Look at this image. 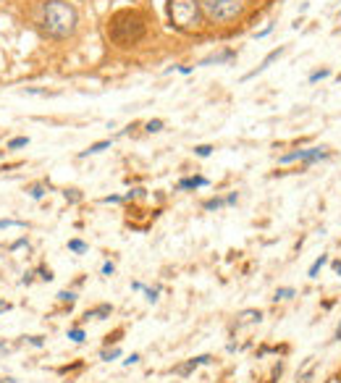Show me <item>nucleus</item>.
<instances>
[{
  "label": "nucleus",
  "mask_w": 341,
  "mask_h": 383,
  "mask_svg": "<svg viewBox=\"0 0 341 383\" xmlns=\"http://www.w3.org/2000/svg\"><path fill=\"white\" fill-rule=\"evenodd\" d=\"M77 11L66 0H48L42 5V29L55 40H63L77 32Z\"/></svg>",
  "instance_id": "obj_1"
},
{
  "label": "nucleus",
  "mask_w": 341,
  "mask_h": 383,
  "mask_svg": "<svg viewBox=\"0 0 341 383\" xmlns=\"http://www.w3.org/2000/svg\"><path fill=\"white\" fill-rule=\"evenodd\" d=\"M108 34L118 48H131L145 37V21L136 11H118L108 21Z\"/></svg>",
  "instance_id": "obj_2"
},
{
  "label": "nucleus",
  "mask_w": 341,
  "mask_h": 383,
  "mask_svg": "<svg viewBox=\"0 0 341 383\" xmlns=\"http://www.w3.org/2000/svg\"><path fill=\"white\" fill-rule=\"evenodd\" d=\"M171 27L179 32H194L202 27V5L200 0H168Z\"/></svg>",
  "instance_id": "obj_3"
},
{
  "label": "nucleus",
  "mask_w": 341,
  "mask_h": 383,
  "mask_svg": "<svg viewBox=\"0 0 341 383\" xmlns=\"http://www.w3.org/2000/svg\"><path fill=\"white\" fill-rule=\"evenodd\" d=\"M202 13L213 21H231L244 11L247 0H200Z\"/></svg>",
  "instance_id": "obj_4"
},
{
  "label": "nucleus",
  "mask_w": 341,
  "mask_h": 383,
  "mask_svg": "<svg viewBox=\"0 0 341 383\" xmlns=\"http://www.w3.org/2000/svg\"><path fill=\"white\" fill-rule=\"evenodd\" d=\"M328 158V150L325 147H307V150H294V152H286V155L278 158V163H294V160H299V163H315V160H323Z\"/></svg>",
  "instance_id": "obj_5"
},
{
  "label": "nucleus",
  "mask_w": 341,
  "mask_h": 383,
  "mask_svg": "<svg viewBox=\"0 0 341 383\" xmlns=\"http://www.w3.org/2000/svg\"><path fill=\"white\" fill-rule=\"evenodd\" d=\"M213 362V357L210 355H200V357H192V359H186L184 365H179V367H173V373L181 375V378H186V375H192L200 365H210Z\"/></svg>",
  "instance_id": "obj_6"
},
{
  "label": "nucleus",
  "mask_w": 341,
  "mask_h": 383,
  "mask_svg": "<svg viewBox=\"0 0 341 383\" xmlns=\"http://www.w3.org/2000/svg\"><path fill=\"white\" fill-rule=\"evenodd\" d=\"M284 53H286V48H276V50H273V53H268V55H265V58H262V63H260V66H257V68H255V71H249V74H244V76H241V82H249V79H255V76H257V74H262V71H265V68H268V66L273 63V60H278V58H281V55H284Z\"/></svg>",
  "instance_id": "obj_7"
},
{
  "label": "nucleus",
  "mask_w": 341,
  "mask_h": 383,
  "mask_svg": "<svg viewBox=\"0 0 341 383\" xmlns=\"http://www.w3.org/2000/svg\"><path fill=\"white\" fill-rule=\"evenodd\" d=\"M236 58V50H223V53H213V55L202 58L200 66H213V63H231Z\"/></svg>",
  "instance_id": "obj_8"
},
{
  "label": "nucleus",
  "mask_w": 341,
  "mask_h": 383,
  "mask_svg": "<svg viewBox=\"0 0 341 383\" xmlns=\"http://www.w3.org/2000/svg\"><path fill=\"white\" fill-rule=\"evenodd\" d=\"M208 179L205 176H189V179H181L176 184V189H200V187H208Z\"/></svg>",
  "instance_id": "obj_9"
},
{
  "label": "nucleus",
  "mask_w": 341,
  "mask_h": 383,
  "mask_svg": "<svg viewBox=\"0 0 341 383\" xmlns=\"http://www.w3.org/2000/svg\"><path fill=\"white\" fill-rule=\"evenodd\" d=\"M110 312H113V307L110 304H97V307H92V310H87L84 312V318L89 320H105V318H110Z\"/></svg>",
  "instance_id": "obj_10"
},
{
  "label": "nucleus",
  "mask_w": 341,
  "mask_h": 383,
  "mask_svg": "<svg viewBox=\"0 0 341 383\" xmlns=\"http://www.w3.org/2000/svg\"><path fill=\"white\" fill-rule=\"evenodd\" d=\"M262 320V312L260 310H244L236 320V326H247V323H260Z\"/></svg>",
  "instance_id": "obj_11"
},
{
  "label": "nucleus",
  "mask_w": 341,
  "mask_h": 383,
  "mask_svg": "<svg viewBox=\"0 0 341 383\" xmlns=\"http://www.w3.org/2000/svg\"><path fill=\"white\" fill-rule=\"evenodd\" d=\"M110 147V139H103V142H95V144H89V147L84 152H79V158H89V155H100L103 150H108Z\"/></svg>",
  "instance_id": "obj_12"
},
{
  "label": "nucleus",
  "mask_w": 341,
  "mask_h": 383,
  "mask_svg": "<svg viewBox=\"0 0 341 383\" xmlns=\"http://www.w3.org/2000/svg\"><path fill=\"white\" fill-rule=\"evenodd\" d=\"M325 263H328V255H320V257H317L315 263L310 265V271H307V275H310V278H317V273H320V268H323Z\"/></svg>",
  "instance_id": "obj_13"
},
{
  "label": "nucleus",
  "mask_w": 341,
  "mask_h": 383,
  "mask_svg": "<svg viewBox=\"0 0 341 383\" xmlns=\"http://www.w3.org/2000/svg\"><path fill=\"white\" fill-rule=\"evenodd\" d=\"M68 249H71V252H77V255H84V252H87L89 247H87V244L81 242V239H71V242H68Z\"/></svg>",
  "instance_id": "obj_14"
},
{
  "label": "nucleus",
  "mask_w": 341,
  "mask_h": 383,
  "mask_svg": "<svg viewBox=\"0 0 341 383\" xmlns=\"http://www.w3.org/2000/svg\"><path fill=\"white\" fill-rule=\"evenodd\" d=\"M29 194H32V200H42V197L48 194V187H45V184H34V187L29 189Z\"/></svg>",
  "instance_id": "obj_15"
},
{
  "label": "nucleus",
  "mask_w": 341,
  "mask_h": 383,
  "mask_svg": "<svg viewBox=\"0 0 341 383\" xmlns=\"http://www.w3.org/2000/svg\"><path fill=\"white\" fill-rule=\"evenodd\" d=\"M26 144H29V137H13L5 147H8V150H19V147H26Z\"/></svg>",
  "instance_id": "obj_16"
},
{
  "label": "nucleus",
  "mask_w": 341,
  "mask_h": 383,
  "mask_svg": "<svg viewBox=\"0 0 341 383\" xmlns=\"http://www.w3.org/2000/svg\"><path fill=\"white\" fill-rule=\"evenodd\" d=\"M328 76H331V68H320V71H313V74H310V84H315V82H320V79H328Z\"/></svg>",
  "instance_id": "obj_17"
},
{
  "label": "nucleus",
  "mask_w": 341,
  "mask_h": 383,
  "mask_svg": "<svg viewBox=\"0 0 341 383\" xmlns=\"http://www.w3.org/2000/svg\"><path fill=\"white\" fill-rule=\"evenodd\" d=\"M24 220H13V218H0V228H24Z\"/></svg>",
  "instance_id": "obj_18"
},
{
  "label": "nucleus",
  "mask_w": 341,
  "mask_h": 383,
  "mask_svg": "<svg viewBox=\"0 0 341 383\" xmlns=\"http://www.w3.org/2000/svg\"><path fill=\"white\" fill-rule=\"evenodd\" d=\"M291 297H294V289L291 286H281V289H278V292H276V297H273V300H291Z\"/></svg>",
  "instance_id": "obj_19"
},
{
  "label": "nucleus",
  "mask_w": 341,
  "mask_h": 383,
  "mask_svg": "<svg viewBox=\"0 0 341 383\" xmlns=\"http://www.w3.org/2000/svg\"><path fill=\"white\" fill-rule=\"evenodd\" d=\"M223 205H226L223 197H213V200L205 202V210H218V208H223Z\"/></svg>",
  "instance_id": "obj_20"
},
{
  "label": "nucleus",
  "mask_w": 341,
  "mask_h": 383,
  "mask_svg": "<svg viewBox=\"0 0 341 383\" xmlns=\"http://www.w3.org/2000/svg\"><path fill=\"white\" fill-rule=\"evenodd\" d=\"M100 357L105 359V362H110V359H118V357H121V349H118V347H113V349H105Z\"/></svg>",
  "instance_id": "obj_21"
},
{
  "label": "nucleus",
  "mask_w": 341,
  "mask_h": 383,
  "mask_svg": "<svg viewBox=\"0 0 341 383\" xmlns=\"http://www.w3.org/2000/svg\"><path fill=\"white\" fill-rule=\"evenodd\" d=\"M210 152H213L210 144H197V147H194V155L197 158H210Z\"/></svg>",
  "instance_id": "obj_22"
},
{
  "label": "nucleus",
  "mask_w": 341,
  "mask_h": 383,
  "mask_svg": "<svg viewBox=\"0 0 341 383\" xmlns=\"http://www.w3.org/2000/svg\"><path fill=\"white\" fill-rule=\"evenodd\" d=\"M68 339L77 341V344H81V341L87 339V336H84V331H81V328H71V331H68Z\"/></svg>",
  "instance_id": "obj_23"
},
{
  "label": "nucleus",
  "mask_w": 341,
  "mask_h": 383,
  "mask_svg": "<svg viewBox=\"0 0 341 383\" xmlns=\"http://www.w3.org/2000/svg\"><path fill=\"white\" fill-rule=\"evenodd\" d=\"M145 129H147L150 134H157V132L163 129V121H160V118H153V121H147V126H145Z\"/></svg>",
  "instance_id": "obj_24"
},
{
  "label": "nucleus",
  "mask_w": 341,
  "mask_h": 383,
  "mask_svg": "<svg viewBox=\"0 0 341 383\" xmlns=\"http://www.w3.org/2000/svg\"><path fill=\"white\" fill-rule=\"evenodd\" d=\"M37 275H40V281H52V271H50V268H45V265L37 268Z\"/></svg>",
  "instance_id": "obj_25"
},
{
  "label": "nucleus",
  "mask_w": 341,
  "mask_h": 383,
  "mask_svg": "<svg viewBox=\"0 0 341 383\" xmlns=\"http://www.w3.org/2000/svg\"><path fill=\"white\" fill-rule=\"evenodd\" d=\"M58 300L71 304V302H77V294H74V292H58Z\"/></svg>",
  "instance_id": "obj_26"
},
{
  "label": "nucleus",
  "mask_w": 341,
  "mask_h": 383,
  "mask_svg": "<svg viewBox=\"0 0 341 383\" xmlns=\"http://www.w3.org/2000/svg\"><path fill=\"white\" fill-rule=\"evenodd\" d=\"M145 294H147V302H157V294H160V289H145Z\"/></svg>",
  "instance_id": "obj_27"
},
{
  "label": "nucleus",
  "mask_w": 341,
  "mask_h": 383,
  "mask_svg": "<svg viewBox=\"0 0 341 383\" xmlns=\"http://www.w3.org/2000/svg\"><path fill=\"white\" fill-rule=\"evenodd\" d=\"M66 200H68V202H79V200H81V194H79L77 189H68V192H66Z\"/></svg>",
  "instance_id": "obj_28"
},
{
  "label": "nucleus",
  "mask_w": 341,
  "mask_h": 383,
  "mask_svg": "<svg viewBox=\"0 0 341 383\" xmlns=\"http://www.w3.org/2000/svg\"><path fill=\"white\" fill-rule=\"evenodd\" d=\"M116 273V265L113 263H103V275H113Z\"/></svg>",
  "instance_id": "obj_29"
},
{
  "label": "nucleus",
  "mask_w": 341,
  "mask_h": 383,
  "mask_svg": "<svg viewBox=\"0 0 341 383\" xmlns=\"http://www.w3.org/2000/svg\"><path fill=\"white\" fill-rule=\"evenodd\" d=\"M21 247H29V242H26V239H19V242H13V244H11V252H16V249H21Z\"/></svg>",
  "instance_id": "obj_30"
},
{
  "label": "nucleus",
  "mask_w": 341,
  "mask_h": 383,
  "mask_svg": "<svg viewBox=\"0 0 341 383\" xmlns=\"http://www.w3.org/2000/svg\"><path fill=\"white\" fill-rule=\"evenodd\" d=\"M136 362H139V355H136V352H134V355H129L126 359H124V365L129 367V365H136Z\"/></svg>",
  "instance_id": "obj_31"
},
{
  "label": "nucleus",
  "mask_w": 341,
  "mask_h": 383,
  "mask_svg": "<svg viewBox=\"0 0 341 383\" xmlns=\"http://www.w3.org/2000/svg\"><path fill=\"white\" fill-rule=\"evenodd\" d=\"M103 202H113V205H116V202H124V197H118V194H110V197H103Z\"/></svg>",
  "instance_id": "obj_32"
},
{
  "label": "nucleus",
  "mask_w": 341,
  "mask_h": 383,
  "mask_svg": "<svg viewBox=\"0 0 341 383\" xmlns=\"http://www.w3.org/2000/svg\"><path fill=\"white\" fill-rule=\"evenodd\" d=\"M29 344H32V347H42V336H29Z\"/></svg>",
  "instance_id": "obj_33"
},
{
  "label": "nucleus",
  "mask_w": 341,
  "mask_h": 383,
  "mask_svg": "<svg viewBox=\"0 0 341 383\" xmlns=\"http://www.w3.org/2000/svg\"><path fill=\"white\" fill-rule=\"evenodd\" d=\"M239 200V194H236V192H231V194L229 197H226V205H234V202H236Z\"/></svg>",
  "instance_id": "obj_34"
},
{
  "label": "nucleus",
  "mask_w": 341,
  "mask_h": 383,
  "mask_svg": "<svg viewBox=\"0 0 341 383\" xmlns=\"http://www.w3.org/2000/svg\"><path fill=\"white\" fill-rule=\"evenodd\" d=\"M11 310V304L8 302H3V300H0V315H3V312H8Z\"/></svg>",
  "instance_id": "obj_35"
},
{
  "label": "nucleus",
  "mask_w": 341,
  "mask_h": 383,
  "mask_svg": "<svg viewBox=\"0 0 341 383\" xmlns=\"http://www.w3.org/2000/svg\"><path fill=\"white\" fill-rule=\"evenodd\" d=\"M331 268H333V271H336V273L341 275V260H333V263H331Z\"/></svg>",
  "instance_id": "obj_36"
},
{
  "label": "nucleus",
  "mask_w": 341,
  "mask_h": 383,
  "mask_svg": "<svg viewBox=\"0 0 341 383\" xmlns=\"http://www.w3.org/2000/svg\"><path fill=\"white\" fill-rule=\"evenodd\" d=\"M310 378H313V370H310V373H305V375H302V378H299V383H310Z\"/></svg>",
  "instance_id": "obj_37"
},
{
  "label": "nucleus",
  "mask_w": 341,
  "mask_h": 383,
  "mask_svg": "<svg viewBox=\"0 0 341 383\" xmlns=\"http://www.w3.org/2000/svg\"><path fill=\"white\" fill-rule=\"evenodd\" d=\"M131 289H134V292H145V286H142L139 281H134V283H131Z\"/></svg>",
  "instance_id": "obj_38"
},
{
  "label": "nucleus",
  "mask_w": 341,
  "mask_h": 383,
  "mask_svg": "<svg viewBox=\"0 0 341 383\" xmlns=\"http://www.w3.org/2000/svg\"><path fill=\"white\" fill-rule=\"evenodd\" d=\"M270 29H273V27H265L262 32H257V40H260V37H265V34H270Z\"/></svg>",
  "instance_id": "obj_39"
},
{
  "label": "nucleus",
  "mask_w": 341,
  "mask_h": 383,
  "mask_svg": "<svg viewBox=\"0 0 341 383\" xmlns=\"http://www.w3.org/2000/svg\"><path fill=\"white\" fill-rule=\"evenodd\" d=\"M32 275H34V273H26L24 278H21V283H24V286H26V283H32Z\"/></svg>",
  "instance_id": "obj_40"
},
{
  "label": "nucleus",
  "mask_w": 341,
  "mask_h": 383,
  "mask_svg": "<svg viewBox=\"0 0 341 383\" xmlns=\"http://www.w3.org/2000/svg\"><path fill=\"white\" fill-rule=\"evenodd\" d=\"M0 383H16V378H0Z\"/></svg>",
  "instance_id": "obj_41"
},
{
  "label": "nucleus",
  "mask_w": 341,
  "mask_h": 383,
  "mask_svg": "<svg viewBox=\"0 0 341 383\" xmlns=\"http://www.w3.org/2000/svg\"><path fill=\"white\" fill-rule=\"evenodd\" d=\"M336 341H341V323H339V328H336Z\"/></svg>",
  "instance_id": "obj_42"
}]
</instances>
